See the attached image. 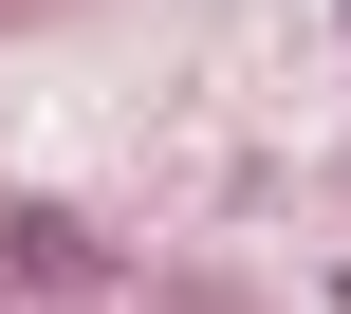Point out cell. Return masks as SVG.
Masks as SVG:
<instances>
[{"label": "cell", "mask_w": 351, "mask_h": 314, "mask_svg": "<svg viewBox=\"0 0 351 314\" xmlns=\"http://www.w3.org/2000/svg\"><path fill=\"white\" fill-rule=\"evenodd\" d=\"M0 278H19V296H93V278H111V241H93L74 204H19V222H0Z\"/></svg>", "instance_id": "cell-1"}, {"label": "cell", "mask_w": 351, "mask_h": 314, "mask_svg": "<svg viewBox=\"0 0 351 314\" xmlns=\"http://www.w3.org/2000/svg\"><path fill=\"white\" fill-rule=\"evenodd\" d=\"M185 314H204V296H185Z\"/></svg>", "instance_id": "cell-2"}]
</instances>
